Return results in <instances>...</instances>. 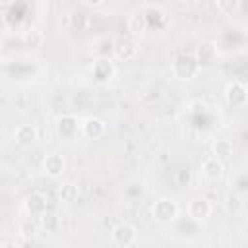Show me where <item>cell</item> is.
<instances>
[{
	"mask_svg": "<svg viewBox=\"0 0 248 248\" xmlns=\"http://www.w3.org/2000/svg\"><path fill=\"white\" fill-rule=\"evenodd\" d=\"M198 70H200V64L192 52H182L172 60V76L176 79L188 81L198 74Z\"/></svg>",
	"mask_w": 248,
	"mask_h": 248,
	"instance_id": "6da1fadb",
	"label": "cell"
},
{
	"mask_svg": "<svg viewBox=\"0 0 248 248\" xmlns=\"http://www.w3.org/2000/svg\"><path fill=\"white\" fill-rule=\"evenodd\" d=\"M151 215L157 223H172L178 217V203L172 198H159L151 207Z\"/></svg>",
	"mask_w": 248,
	"mask_h": 248,
	"instance_id": "7a4b0ae2",
	"label": "cell"
},
{
	"mask_svg": "<svg viewBox=\"0 0 248 248\" xmlns=\"http://www.w3.org/2000/svg\"><path fill=\"white\" fill-rule=\"evenodd\" d=\"M110 238L116 246L128 248L138 240V229L130 223H118L112 231H110Z\"/></svg>",
	"mask_w": 248,
	"mask_h": 248,
	"instance_id": "3957f363",
	"label": "cell"
},
{
	"mask_svg": "<svg viewBox=\"0 0 248 248\" xmlns=\"http://www.w3.org/2000/svg\"><path fill=\"white\" fill-rule=\"evenodd\" d=\"M211 211H213V205L203 196H196L188 202V217L196 223H203L211 215Z\"/></svg>",
	"mask_w": 248,
	"mask_h": 248,
	"instance_id": "277c9868",
	"label": "cell"
},
{
	"mask_svg": "<svg viewBox=\"0 0 248 248\" xmlns=\"http://www.w3.org/2000/svg\"><path fill=\"white\" fill-rule=\"evenodd\" d=\"M116 74V66L110 56H97L93 60V78L99 83H108Z\"/></svg>",
	"mask_w": 248,
	"mask_h": 248,
	"instance_id": "5b68a950",
	"label": "cell"
},
{
	"mask_svg": "<svg viewBox=\"0 0 248 248\" xmlns=\"http://www.w3.org/2000/svg\"><path fill=\"white\" fill-rule=\"evenodd\" d=\"M138 50H140L138 41H136L134 37H130V35H122V37H118V39L114 41V56H116L118 60L128 62V60L136 58Z\"/></svg>",
	"mask_w": 248,
	"mask_h": 248,
	"instance_id": "8992f818",
	"label": "cell"
},
{
	"mask_svg": "<svg viewBox=\"0 0 248 248\" xmlns=\"http://www.w3.org/2000/svg\"><path fill=\"white\" fill-rule=\"evenodd\" d=\"M23 209L29 217H43L46 213V198L41 192H31L23 202Z\"/></svg>",
	"mask_w": 248,
	"mask_h": 248,
	"instance_id": "52a82bcc",
	"label": "cell"
},
{
	"mask_svg": "<svg viewBox=\"0 0 248 248\" xmlns=\"http://www.w3.org/2000/svg\"><path fill=\"white\" fill-rule=\"evenodd\" d=\"M141 10H143V14H145V19H147V25H149V27L161 29V27L167 25L169 16H167V12H165L161 6H157V4H145Z\"/></svg>",
	"mask_w": 248,
	"mask_h": 248,
	"instance_id": "ba28073f",
	"label": "cell"
},
{
	"mask_svg": "<svg viewBox=\"0 0 248 248\" xmlns=\"http://www.w3.org/2000/svg\"><path fill=\"white\" fill-rule=\"evenodd\" d=\"M54 126H56V134L60 138L70 140V138L76 136V132L79 128V122H78V118L74 114H62V116L56 118V124Z\"/></svg>",
	"mask_w": 248,
	"mask_h": 248,
	"instance_id": "9c48e42d",
	"label": "cell"
},
{
	"mask_svg": "<svg viewBox=\"0 0 248 248\" xmlns=\"http://www.w3.org/2000/svg\"><path fill=\"white\" fill-rule=\"evenodd\" d=\"M223 172H225L223 161L215 159L213 155L202 161V174H203L209 182H219V180L223 178Z\"/></svg>",
	"mask_w": 248,
	"mask_h": 248,
	"instance_id": "30bf717a",
	"label": "cell"
},
{
	"mask_svg": "<svg viewBox=\"0 0 248 248\" xmlns=\"http://www.w3.org/2000/svg\"><path fill=\"white\" fill-rule=\"evenodd\" d=\"M225 99H227L229 105H232V107H242L244 103H248L244 83H240V81H231V83L225 87Z\"/></svg>",
	"mask_w": 248,
	"mask_h": 248,
	"instance_id": "8fae6325",
	"label": "cell"
},
{
	"mask_svg": "<svg viewBox=\"0 0 248 248\" xmlns=\"http://www.w3.org/2000/svg\"><path fill=\"white\" fill-rule=\"evenodd\" d=\"M81 132L89 138V140H97L101 138L105 132H107V124L103 118L99 116H87L83 122H81Z\"/></svg>",
	"mask_w": 248,
	"mask_h": 248,
	"instance_id": "7c38bea8",
	"label": "cell"
},
{
	"mask_svg": "<svg viewBox=\"0 0 248 248\" xmlns=\"http://www.w3.org/2000/svg\"><path fill=\"white\" fill-rule=\"evenodd\" d=\"M43 169L50 178H58V176H62V172L66 169V161L58 153H48L43 161Z\"/></svg>",
	"mask_w": 248,
	"mask_h": 248,
	"instance_id": "4fadbf2b",
	"label": "cell"
},
{
	"mask_svg": "<svg viewBox=\"0 0 248 248\" xmlns=\"http://www.w3.org/2000/svg\"><path fill=\"white\" fill-rule=\"evenodd\" d=\"M37 138H39V132L33 124H19L14 130V140L19 145H31L33 141H37Z\"/></svg>",
	"mask_w": 248,
	"mask_h": 248,
	"instance_id": "5bb4252c",
	"label": "cell"
},
{
	"mask_svg": "<svg viewBox=\"0 0 248 248\" xmlns=\"http://www.w3.org/2000/svg\"><path fill=\"white\" fill-rule=\"evenodd\" d=\"M194 56H196V60H198V64H200V66L211 64V62L217 58V46H215V43H211V41L202 43V45L196 48Z\"/></svg>",
	"mask_w": 248,
	"mask_h": 248,
	"instance_id": "9a60e30c",
	"label": "cell"
},
{
	"mask_svg": "<svg viewBox=\"0 0 248 248\" xmlns=\"http://www.w3.org/2000/svg\"><path fill=\"white\" fill-rule=\"evenodd\" d=\"M232 151H234L232 143H231L229 140H225V138H219V140H215V141L211 143V153H213V157L219 159V161L231 159Z\"/></svg>",
	"mask_w": 248,
	"mask_h": 248,
	"instance_id": "2e32d148",
	"label": "cell"
},
{
	"mask_svg": "<svg viewBox=\"0 0 248 248\" xmlns=\"http://www.w3.org/2000/svg\"><path fill=\"white\" fill-rule=\"evenodd\" d=\"M23 43H25V46H29V48H39V46H43V43H45V35H43V31L37 29V27H27L25 33H23Z\"/></svg>",
	"mask_w": 248,
	"mask_h": 248,
	"instance_id": "e0dca14e",
	"label": "cell"
},
{
	"mask_svg": "<svg viewBox=\"0 0 248 248\" xmlns=\"http://www.w3.org/2000/svg\"><path fill=\"white\" fill-rule=\"evenodd\" d=\"M225 209H227V213H231V215L242 213V209H244L242 196H240L238 192H229L227 198H225Z\"/></svg>",
	"mask_w": 248,
	"mask_h": 248,
	"instance_id": "ac0fdd59",
	"label": "cell"
},
{
	"mask_svg": "<svg viewBox=\"0 0 248 248\" xmlns=\"http://www.w3.org/2000/svg\"><path fill=\"white\" fill-rule=\"evenodd\" d=\"M149 25H147V19H145V14H143V10H136L130 17H128V29L132 31V33H141V31H145Z\"/></svg>",
	"mask_w": 248,
	"mask_h": 248,
	"instance_id": "d6986e66",
	"label": "cell"
},
{
	"mask_svg": "<svg viewBox=\"0 0 248 248\" xmlns=\"http://www.w3.org/2000/svg\"><path fill=\"white\" fill-rule=\"evenodd\" d=\"M39 227H41V225H39V221H35L33 217H29V219H25V221H21V223H19L17 232H19V236H21V238L31 240V238L37 234Z\"/></svg>",
	"mask_w": 248,
	"mask_h": 248,
	"instance_id": "ffe728a7",
	"label": "cell"
},
{
	"mask_svg": "<svg viewBox=\"0 0 248 248\" xmlns=\"http://www.w3.org/2000/svg\"><path fill=\"white\" fill-rule=\"evenodd\" d=\"M39 225H41V229H45L46 232H54V231H58V227H60V217H58L56 213H52V211H46L43 217H39Z\"/></svg>",
	"mask_w": 248,
	"mask_h": 248,
	"instance_id": "44dd1931",
	"label": "cell"
},
{
	"mask_svg": "<svg viewBox=\"0 0 248 248\" xmlns=\"http://www.w3.org/2000/svg\"><path fill=\"white\" fill-rule=\"evenodd\" d=\"M215 10L221 14V16H232L236 10H238V0H217L215 4Z\"/></svg>",
	"mask_w": 248,
	"mask_h": 248,
	"instance_id": "7402d4cb",
	"label": "cell"
},
{
	"mask_svg": "<svg viewBox=\"0 0 248 248\" xmlns=\"http://www.w3.org/2000/svg\"><path fill=\"white\" fill-rule=\"evenodd\" d=\"M78 196V188L72 184V182H64L60 188H58V198L60 202H74Z\"/></svg>",
	"mask_w": 248,
	"mask_h": 248,
	"instance_id": "603a6c76",
	"label": "cell"
},
{
	"mask_svg": "<svg viewBox=\"0 0 248 248\" xmlns=\"http://www.w3.org/2000/svg\"><path fill=\"white\" fill-rule=\"evenodd\" d=\"M70 27L76 31H83L87 27V16L83 12H72L70 16Z\"/></svg>",
	"mask_w": 248,
	"mask_h": 248,
	"instance_id": "cb8c5ba5",
	"label": "cell"
},
{
	"mask_svg": "<svg viewBox=\"0 0 248 248\" xmlns=\"http://www.w3.org/2000/svg\"><path fill=\"white\" fill-rule=\"evenodd\" d=\"M105 2L103 0H83V6H89V8H101Z\"/></svg>",
	"mask_w": 248,
	"mask_h": 248,
	"instance_id": "d4e9b609",
	"label": "cell"
},
{
	"mask_svg": "<svg viewBox=\"0 0 248 248\" xmlns=\"http://www.w3.org/2000/svg\"><path fill=\"white\" fill-rule=\"evenodd\" d=\"M0 248H19V246H17V242H16V240H4Z\"/></svg>",
	"mask_w": 248,
	"mask_h": 248,
	"instance_id": "484cf974",
	"label": "cell"
},
{
	"mask_svg": "<svg viewBox=\"0 0 248 248\" xmlns=\"http://www.w3.org/2000/svg\"><path fill=\"white\" fill-rule=\"evenodd\" d=\"M244 87H246V97H248V83H244Z\"/></svg>",
	"mask_w": 248,
	"mask_h": 248,
	"instance_id": "4316f807",
	"label": "cell"
}]
</instances>
